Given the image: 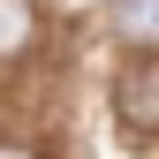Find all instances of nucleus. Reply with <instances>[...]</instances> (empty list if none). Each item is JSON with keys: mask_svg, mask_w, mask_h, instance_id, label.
I'll return each instance as SVG.
<instances>
[{"mask_svg": "<svg viewBox=\"0 0 159 159\" xmlns=\"http://www.w3.org/2000/svg\"><path fill=\"white\" fill-rule=\"evenodd\" d=\"M114 114H121L136 136H152V129H159V61L121 68V84H114Z\"/></svg>", "mask_w": 159, "mask_h": 159, "instance_id": "f257e3e1", "label": "nucleus"}, {"mask_svg": "<svg viewBox=\"0 0 159 159\" xmlns=\"http://www.w3.org/2000/svg\"><path fill=\"white\" fill-rule=\"evenodd\" d=\"M114 38H121V46H136V53H152L159 46V0H114Z\"/></svg>", "mask_w": 159, "mask_h": 159, "instance_id": "f03ea898", "label": "nucleus"}, {"mask_svg": "<svg viewBox=\"0 0 159 159\" xmlns=\"http://www.w3.org/2000/svg\"><path fill=\"white\" fill-rule=\"evenodd\" d=\"M30 38H38V8L30 0H0V61H15Z\"/></svg>", "mask_w": 159, "mask_h": 159, "instance_id": "7ed1b4c3", "label": "nucleus"}, {"mask_svg": "<svg viewBox=\"0 0 159 159\" xmlns=\"http://www.w3.org/2000/svg\"><path fill=\"white\" fill-rule=\"evenodd\" d=\"M0 159H38V152H23V144H0Z\"/></svg>", "mask_w": 159, "mask_h": 159, "instance_id": "20e7f679", "label": "nucleus"}]
</instances>
